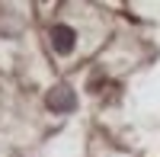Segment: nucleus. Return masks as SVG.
Instances as JSON below:
<instances>
[{"instance_id": "nucleus-2", "label": "nucleus", "mask_w": 160, "mask_h": 157, "mask_svg": "<svg viewBox=\"0 0 160 157\" xmlns=\"http://www.w3.org/2000/svg\"><path fill=\"white\" fill-rule=\"evenodd\" d=\"M74 29L71 26H55V29H51V45H55V51L58 55H68V51L74 48Z\"/></svg>"}, {"instance_id": "nucleus-1", "label": "nucleus", "mask_w": 160, "mask_h": 157, "mask_svg": "<svg viewBox=\"0 0 160 157\" xmlns=\"http://www.w3.org/2000/svg\"><path fill=\"white\" fill-rule=\"evenodd\" d=\"M48 106L51 109H55V112H71L74 106H77V96H74V90L71 87H55V90H51V93H48Z\"/></svg>"}]
</instances>
